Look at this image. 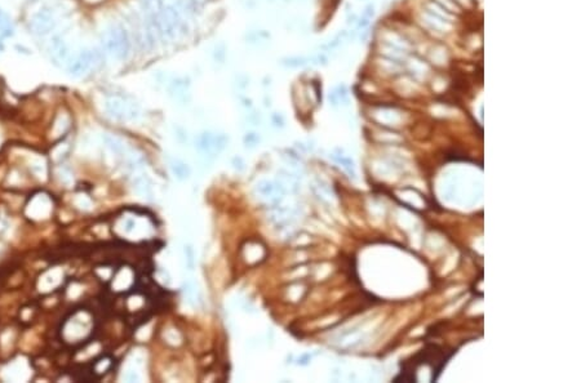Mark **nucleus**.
Listing matches in <instances>:
<instances>
[{"label":"nucleus","mask_w":581,"mask_h":383,"mask_svg":"<svg viewBox=\"0 0 581 383\" xmlns=\"http://www.w3.org/2000/svg\"><path fill=\"white\" fill-rule=\"evenodd\" d=\"M103 48L118 61H125L131 53V38L121 23H113L102 35Z\"/></svg>","instance_id":"f257e3e1"},{"label":"nucleus","mask_w":581,"mask_h":383,"mask_svg":"<svg viewBox=\"0 0 581 383\" xmlns=\"http://www.w3.org/2000/svg\"><path fill=\"white\" fill-rule=\"evenodd\" d=\"M107 113L117 120H136L141 115L140 106L135 99L123 94H111L105 101Z\"/></svg>","instance_id":"f03ea898"},{"label":"nucleus","mask_w":581,"mask_h":383,"mask_svg":"<svg viewBox=\"0 0 581 383\" xmlns=\"http://www.w3.org/2000/svg\"><path fill=\"white\" fill-rule=\"evenodd\" d=\"M102 53L97 48H84L68 62V72L73 78H80L93 66L99 64Z\"/></svg>","instance_id":"7ed1b4c3"},{"label":"nucleus","mask_w":581,"mask_h":383,"mask_svg":"<svg viewBox=\"0 0 581 383\" xmlns=\"http://www.w3.org/2000/svg\"><path fill=\"white\" fill-rule=\"evenodd\" d=\"M255 194L263 199L266 205H278L283 200L286 187L279 181L261 180L255 184Z\"/></svg>","instance_id":"20e7f679"},{"label":"nucleus","mask_w":581,"mask_h":383,"mask_svg":"<svg viewBox=\"0 0 581 383\" xmlns=\"http://www.w3.org/2000/svg\"><path fill=\"white\" fill-rule=\"evenodd\" d=\"M57 25L56 11L50 7L42 8L30 22L32 34L38 36H46L54 30Z\"/></svg>","instance_id":"39448f33"},{"label":"nucleus","mask_w":581,"mask_h":383,"mask_svg":"<svg viewBox=\"0 0 581 383\" xmlns=\"http://www.w3.org/2000/svg\"><path fill=\"white\" fill-rule=\"evenodd\" d=\"M50 61L56 66L68 65L70 61V45L64 35H54L48 46Z\"/></svg>","instance_id":"423d86ee"},{"label":"nucleus","mask_w":581,"mask_h":383,"mask_svg":"<svg viewBox=\"0 0 581 383\" xmlns=\"http://www.w3.org/2000/svg\"><path fill=\"white\" fill-rule=\"evenodd\" d=\"M189 89H190V79L186 76H177L170 80L168 85L170 97L178 102H186L189 99Z\"/></svg>","instance_id":"0eeeda50"},{"label":"nucleus","mask_w":581,"mask_h":383,"mask_svg":"<svg viewBox=\"0 0 581 383\" xmlns=\"http://www.w3.org/2000/svg\"><path fill=\"white\" fill-rule=\"evenodd\" d=\"M132 183H133L135 191L140 196L146 199H152L154 187H152V181L151 178L149 177V174L145 173V172H137L135 177H133Z\"/></svg>","instance_id":"6e6552de"},{"label":"nucleus","mask_w":581,"mask_h":383,"mask_svg":"<svg viewBox=\"0 0 581 383\" xmlns=\"http://www.w3.org/2000/svg\"><path fill=\"white\" fill-rule=\"evenodd\" d=\"M213 135H215L212 132H203L196 138V149L208 159H212L217 155L213 146Z\"/></svg>","instance_id":"1a4fd4ad"},{"label":"nucleus","mask_w":581,"mask_h":383,"mask_svg":"<svg viewBox=\"0 0 581 383\" xmlns=\"http://www.w3.org/2000/svg\"><path fill=\"white\" fill-rule=\"evenodd\" d=\"M169 167L174 177L180 181H186L192 176V168L181 159H170Z\"/></svg>","instance_id":"9d476101"},{"label":"nucleus","mask_w":581,"mask_h":383,"mask_svg":"<svg viewBox=\"0 0 581 383\" xmlns=\"http://www.w3.org/2000/svg\"><path fill=\"white\" fill-rule=\"evenodd\" d=\"M13 34L14 28L11 17L3 9H0V36L9 38V36H13Z\"/></svg>","instance_id":"9b49d317"},{"label":"nucleus","mask_w":581,"mask_h":383,"mask_svg":"<svg viewBox=\"0 0 581 383\" xmlns=\"http://www.w3.org/2000/svg\"><path fill=\"white\" fill-rule=\"evenodd\" d=\"M244 257L247 262L255 263L264 257V249L259 244H249L244 249Z\"/></svg>","instance_id":"f8f14e48"},{"label":"nucleus","mask_w":581,"mask_h":383,"mask_svg":"<svg viewBox=\"0 0 581 383\" xmlns=\"http://www.w3.org/2000/svg\"><path fill=\"white\" fill-rule=\"evenodd\" d=\"M309 61H310V58H306V57L293 56V57H286V58H283V60L280 61V64L283 65V66H286V68H304L305 65H308Z\"/></svg>","instance_id":"ddd939ff"},{"label":"nucleus","mask_w":581,"mask_h":383,"mask_svg":"<svg viewBox=\"0 0 581 383\" xmlns=\"http://www.w3.org/2000/svg\"><path fill=\"white\" fill-rule=\"evenodd\" d=\"M105 143L115 155L121 156L123 154H125V147L121 139L115 138L113 135H105Z\"/></svg>","instance_id":"4468645a"},{"label":"nucleus","mask_w":581,"mask_h":383,"mask_svg":"<svg viewBox=\"0 0 581 383\" xmlns=\"http://www.w3.org/2000/svg\"><path fill=\"white\" fill-rule=\"evenodd\" d=\"M141 5L146 16H154L163 7L160 0H141Z\"/></svg>","instance_id":"2eb2a0df"},{"label":"nucleus","mask_w":581,"mask_h":383,"mask_svg":"<svg viewBox=\"0 0 581 383\" xmlns=\"http://www.w3.org/2000/svg\"><path fill=\"white\" fill-rule=\"evenodd\" d=\"M349 38V32L347 31H341L339 32L335 38H333L331 42H328L327 44H323L322 46H320V49L323 50H332V49H336V48H339V46L342 44V43L345 42V40Z\"/></svg>","instance_id":"dca6fc26"},{"label":"nucleus","mask_w":581,"mask_h":383,"mask_svg":"<svg viewBox=\"0 0 581 383\" xmlns=\"http://www.w3.org/2000/svg\"><path fill=\"white\" fill-rule=\"evenodd\" d=\"M227 49H226V45H225V43L220 42L217 43L216 45H215V48H213V60H215V62L216 64H225V61H226V56H227Z\"/></svg>","instance_id":"f3484780"},{"label":"nucleus","mask_w":581,"mask_h":383,"mask_svg":"<svg viewBox=\"0 0 581 383\" xmlns=\"http://www.w3.org/2000/svg\"><path fill=\"white\" fill-rule=\"evenodd\" d=\"M227 143H229V137L226 135L218 133V135H213V146H215L216 154H220L221 151H223Z\"/></svg>","instance_id":"a211bd4d"},{"label":"nucleus","mask_w":581,"mask_h":383,"mask_svg":"<svg viewBox=\"0 0 581 383\" xmlns=\"http://www.w3.org/2000/svg\"><path fill=\"white\" fill-rule=\"evenodd\" d=\"M260 142V135L256 133V132H249V133H247V135H244V145L245 147H249V149H252V147H255L256 145H259Z\"/></svg>","instance_id":"6ab92c4d"},{"label":"nucleus","mask_w":581,"mask_h":383,"mask_svg":"<svg viewBox=\"0 0 581 383\" xmlns=\"http://www.w3.org/2000/svg\"><path fill=\"white\" fill-rule=\"evenodd\" d=\"M235 85L238 87V89L244 90V89H247L249 87V78L244 74H239L237 78H235Z\"/></svg>","instance_id":"aec40b11"},{"label":"nucleus","mask_w":581,"mask_h":383,"mask_svg":"<svg viewBox=\"0 0 581 383\" xmlns=\"http://www.w3.org/2000/svg\"><path fill=\"white\" fill-rule=\"evenodd\" d=\"M184 292L185 294H186V297H188L189 302H193V299L195 298V285L192 280L186 281V284H185L184 287Z\"/></svg>","instance_id":"412c9836"},{"label":"nucleus","mask_w":581,"mask_h":383,"mask_svg":"<svg viewBox=\"0 0 581 383\" xmlns=\"http://www.w3.org/2000/svg\"><path fill=\"white\" fill-rule=\"evenodd\" d=\"M185 257H186V263H188L189 270H193L194 267V250L190 245L185 247Z\"/></svg>","instance_id":"4be33fe9"},{"label":"nucleus","mask_w":581,"mask_h":383,"mask_svg":"<svg viewBox=\"0 0 581 383\" xmlns=\"http://www.w3.org/2000/svg\"><path fill=\"white\" fill-rule=\"evenodd\" d=\"M231 165H233V167H234V169H237L238 172H242V170H244V168H245L244 160L242 159L241 156H234V158H233V160H231Z\"/></svg>","instance_id":"5701e85b"},{"label":"nucleus","mask_w":581,"mask_h":383,"mask_svg":"<svg viewBox=\"0 0 581 383\" xmlns=\"http://www.w3.org/2000/svg\"><path fill=\"white\" fill-rule=\"evenodd\" d=\"M124 378L127 382H139L140 374H139V372H136L135 369H128L127 373H125Z\"/></svg>","instance_id":"b1692460"},{"label":"nucleus","mask_w":581,"mask_h":383,"mask_svg":"<svg viewBox=\"0 0 581 383\" xmlns=\"http://www.w3.org/2000/svg\"><path fill=\"white\" fill-rule=\"evenodd\" d=\"M271 123H273L274 125L277 128H283L284 127V117L280 115V113H274L273 115H271Z\"/></svg>","instance_id":"393cba45"},{"label":"nucleus","mask_w":581,"mask_h":383,"mask_svg":"<svg viewBox=\"0 0 581 383\" xmlns=\"http://www.w3.org/2000/svg\"><path fill=\"white\" fill-rule=\"evenodd\" d=\"M373 14H375V5L373 4H368L367 7H365L364 12H363V17H367V18H371L373 17Z\"/></svg>","instance_id":"a878e982"},{"label":"nucleus","mask_w":581,"mask_h":383,"mask_svg":"<svg viewBox=\"0 0 581 383\" xmlns=\"http://www.w3.org/2000/svg\"><path fill=\"white\" fill-rule=\"evenodd\" d=\"M135 226H136L135 220H131V218H129V220L125 221V231H127V232H131V231L135 228Z\"/></svg>","instance_id":"bb28decb"},{"label":"nucleus","mask_w":581,"mask_h":383,"mask_svg":"<svg viewBox=\"0 0 581 383\" xmlns=\"http://www.w3.org/2000/svg\"><path fill=\"white\" fill-rule=\"evenodd\" d=\"M357 22H358V17H357L355 14H351V16L347 17V23H349V25H355Z\"/></svg>","instance_id":"cd10ccee"},{"label":"nucleus","mask_w":581,"mask_h":383,"mask_svg":"<svg viewBox=\"0 0 581 383\" xmlns=\"http://www.w3.org/2000/svg\"><path fill=\"white\" fill-rule=\"evenodd\" d=\"M87 1H89V3H98L101 0H87Z\"/></svg>","instance_id":"c85d7f7f"},{"label":"nucleus","mask_w":581,"mask_h":383,"mask_svg":"<svg viewBox=\"0 0 581 383\" xmlns=\"http://www.w3.org/2000/svg\"><path fill=\"white\" fill-rule=\"evenodd\" d=\"M270 1H273V0H270Z\"/></svg>","instance_id":"c756f323"}]
</instances>
